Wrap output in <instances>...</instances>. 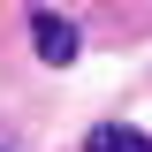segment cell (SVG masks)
I'll use <instances>...</instances> for the list:
<instances>
[{
	"label": "cell",
	"mask_w": 152,
	"mask_h": 152,
	"mask_svg": "<svg viewBox=\"0 0 152 152\" xmlns=\"http://www.w3.org/2000/svg\"><path fill=\"white\" fill-rule=\"evenodd\" d=\"M31 46L53 61V69H61V61H76V31H69L61 15H31Z\"/></svg>",
	"instance_id": "6da1fadb"
},
{
	"label": "cell",
	"mask_w": 152,
	"mask_h": 152,
	"mask_svg": "<svg viewBox=\"0 0 152 152\" xmlns=\"http://www.w3.org/2000/svg\"><path fill=\"white\" fill-rule=\"evenodd\" d=\"M84 152H152V137H145V129H91Z\"/></svg>",
	"instance_id": "7a4b0ae2"
},
{
	"label": "cell",
	"mask_w": 152,
	"mask_h": 152,
	"mask_svg": "<svg viewBox=\"0 0 152 152\" xmlns=\"http://www.w3.org/2000/svg\"><path fill=\"white\" fill-rule=\"evenodd\" d=\"M0 152H8V145H0Z\"/></svg>",
	"instance_id": "3957f363"
}]
</instances>
